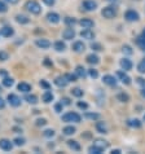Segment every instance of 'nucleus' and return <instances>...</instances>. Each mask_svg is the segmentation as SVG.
Returning a JSON list of instances; mask_svg holds the SVG:
<instances>
[{
  "label": "nucleus",
  "instance_id": "8",
  "mask_svg": "<svg viewBox=\"0 0 145 154\" xmlns=\"http://www.w3.org/2000/svg\"><path fill=\"white\" fill-rule=\"evenodd\" d=\"M125 18L128 21V22H135V21L139 20V13L135 11H127L125 14Z\"/></svg>",
  "mask_w": 145,
  "mask_h": 154
},
{
  "label": "nucleus",
  "instance_id": "13",
  "mask_svg": "<svg viewBox=\"0 0 145 154\" xmlns=\"http://www.w3.org/2000/svg\"><path fill=\"white\" fill-rule=\"evenodd\" d=\"M102 82H104L105 84L110 85V87H114V85L117 84V80H116V78H114L113 75H104V78H102Z\"/></svg>",
  "mask_w": 145,
  "mask_h": 154
},
{
  "label": "nucleus",
  "instance_id": "41",
  "mask_svg": "<svg viewBox=\"0 0 145 154\" xmlns=\"http://www.w3.org/2000/svg\"><path fill=\"white\" fill-rule=\"evenodd\" d=\"M65 22L69 25V26H74V25H75V20L71 18V17H66V18H65Z\"/></svg>",
  "mask_w": 145,
  "mask_h": 154
},
{
  "label": "nucleus",
  "instance_id": "6",
  "mask_svg": "<svg viewBox=\"0 0 145 154\" xmlns=\"http://www.w3.org/2000/svg\"><path fill=\"white\" fill-rule=\"evenodd\" d=\"M74 36H75V31L72 27H67L62 31V38L65 40H71V39H74Z\"/></svg>",
  "mask_w": 145,
  "mask_h": 154
},
{
  "label": "nucleus",
  "instance_id": "40",
  "mask_svg": "<svg viewBox=\"0 0 145 154\" xmlns=\"http://www.w3.org/2000/svg\"><path fill=\"white\" fill-rule=\"evenodd\" d=\"M99 117H100V115L95 114V113H87L86 114V118H88V119H99Z\"/></svg>",
  "mask_w": 145,
  "mask_h": 154
},
{
  "label": "nucleus",
  "instance_id": "3",
  "mask_svg": "<svg viewBox=\"0 0 145 154\" xmlns=\"http://www.w3.org/2000/svg\"><path fill=\"white\" fill-rule=\"evenodd\" d=\"M101 14L105 17V18H114V17L117 16V11H116V8H113V7H106L102 9L101 12Z\"/></svg>",
  "mask_w": 145,
  "mask_h": 154
},
{
  "label": "nucleus",
  "instance_id": "53",
  "mask_svg": "<svg viewBox=\"0 0 145 154\" xmlns=\"http://www.w3.org/2000/svg\"><path fill=\"white\" fill-rule=\"evenodd\" d=\"M4 106H5V101H4V100H3V98H2V97H0V109H3V108H4Z\"/></svg>",
  "mask_w": 145,
  "mask_h": 154
},
{
  "label": "nucleus",
  "instance_id": "42",
  "mask_svg": "<svg viewBox=\"0 0 145 154\" xmlns=\"http://www.w3.org/2000/svg\"><path fill=\"white\" fill-rule=\"evenodd\" d=\"M44 136H45V137H53V136H54V131L53 130H45L44 131Z\"/></svg>",
  "mask_w": 145,
  "mask_h": 154
},
{
  "label": "nucleus",
  "instance_id": "56",
  "mask_svg": "<svg viewBox=\"0 0 145 154\" xmlns=\"http://www.w3.org/2000/svg\"><path fill=\"white\" fill-rule=\"evenodd\" d=\"M112 153H114V154H119V153H121V150H118V149H117V150H113Z\"/></svg>",
  "mask_w": 145,
  "mask_h": 154
},
{
  "label": "nucleus",
  "instance_id": "30",
  "mask_svg": "<svg viewBox=\"0 0 145 154\" xmlns=\"http://www.w3.org/2000/svg\"><path fill=\"white\" fill-rule=\"evenodd\" d=\"M117 98H118V100L121 101V102H128V101H130V96L127 95V93H123V92H122V93H118Z\"/></svg>",
  "mask_w": 145,
  "mask_h": 154
},
{
  "label": "nucleus",
  "instance_id": "15",
  "mask_svg": "<svg viewBox=\"0 0 145 154\" xmlns=\"http://www.w3.org/2000/svg\"><path fill=\"white\" fill-rule=\"evenodd\" d=\"M35 44L39 47V48H42V49H47V48H49V47H51L49 40H47V39H36Z\"/></svg>",
  "mask_w": 145,
  "mask_h": 154
},
{
  "label": "nucleus",
  "instance_id": "32",
  "mask_svg": "<svg viewBox=\"0 0 145 154\" xmlns=\"http://www.w3.org/2000/svg\"><path fill=\"white\" fill-rule=\"evenodd\" d=\"M71 95L75 97H82L83 96V91L80 88H72L71 89Z\"/></svg>",
  "mask_w": 145,
  "mask_h": 154
},
{
  "label": "nucleus",
  "instance_id": "36",
  "mask_svg": "<svg viewBox=\"0 0 145 154\" xmlns=\"http://www.w3.org/2000/svg\"><path fill=\"white\" fill-rule=\"evenodd\" d=\"M13 143H14V145H17V146H22V145L25 144V139H22V137H17V139L13 140Z\"/></svg>",
  "mask_w": 145,
  "mask_h": 154
},
{
  "label": "nucleus",
  "instance_id": "60",
  "mask_svg": "<svg viewBox=\"0 0 145 154\" xmlns=\"http://www.w3.org/2000/svg\"><path fill=\"white\" fill-rule=\"evenodd\" d=\"M143 62H144V63H145V58H144V61H143Z\"/></svg>",
  "mask_w": 145,
  "mask_h": 154
},
{
  "label": "nucleus",
  "instance_id": "61",
  "mask_svg": "<svg viewBox=\"0 0 145 154\" xmlns=\"http://www.w3.org/2000/svg\"><path fill=\"white\" fill-rule=\"evenodd\" d=\"M144 121H145V115H144Z\"/></svg>",
  "mask_w": 145,
  "mask_h": 154
},
{
  "label": "nucleus",
  "instance_id": "27",
  "mask_svg": "<svg viewBox=\"0 0 145 154\" xmlns=\"http://www.w3.org/2000/svg\"><path fill=\"white\" fill-rule=\"evenodd\" d=\"M75 127H72V126H67V127H65L62 130V132H63V135H66V136H70V135H74L75 134Z\"/></svg>",
  "mask_w": 145,
  "mask_h": 154
},
{
  "label": "nucleus",
  "instance_id": "44",
  "mask_svg": "<svg viewBox=\"0 0 145 154\" xmlns=\"http://www.w3.org/2000/svg\"><path fill=\"white\" fill-rule=\"evenodd\" d=\"M66 79H67V82H75V79H76V75H72V74H66Z\"/></svg>",
  "mask_w": 145,
  "mask_h": 154
},
{
  "label": "nucleus",
  "instance_id": "24",
  "mask_svg": "<svg viewBox=\"0 0 145 154\" xmlns=\"http://www.w3.org/2000/svg\"><path fill=\"white\" fill-rule=\"evenodd\" d=\"M96 130L100 132V134H108V128L104 122H97L96 123Z\"/></svg>",
  "mask_w": 145,
  "mask_h": 154
},
{
  "label": "nucleus",
  "instance_id": "28",
  "mask_svg": "<svg viewBox=\"0 0 145 154\" xmlns=\"http://www.w3.org/2000/svg\"><path fill=\"white\" fill-rule=\"evenodd\" d=\"M127 125L130 127H135V128H139L141 127V122L139 121V119H130L128 122H127Z\"/></svg>",
  "mask_w": 145,
  "mask_h": 154
},
{
  "label": "nucleus",
  "instance_id": "5",
  "mask_svg": "<svg viewBox=\"0 0 145 154\" xmlns=\"http://www.w3.org/2000/svg\"><path fill=\"white\" fill-rule=\"evenodd\" d=\"M117 76L119 78V80L123 83V84H126V85H128V84H131V78L128 75L126 74L125 71H122V70H119V71H117Z\"/></svg>",
  "mask_w": 145,
  "mask_h": 154
},
{
  "label": "nucleus",
  "instance_id": "2",
  "mask_svg": "<svg viewBox=\"0 0 145 154\" xmlns=\"http://www.w3.org/2000/svg\"><path fill=\"white\" fill-rule=\"evenodd\" d=\"M80 119H82L80 118V115L78 113H75V112H69V113L62 115V122H66V123H71V122L79 123Z\"/></svg>",
  "mask_w": 145,
  "mask_h": 154
},
{
  "label": "nucleus",
  "instance_id": "1",
  "mask_svg": "<svg viewBox=\"0 0 145 154\" xmlns=\"http://www.w3.org/2000/svg\"><path fill=\"white\" fill-rule=\"evenodd\" d=\"M25 8H26V11H29L31 14H39L42 12V7L35 0H29V2L25 4Z\"/></svg>",
  "mask_w": 145,
  "mask_h": 154
},
{
  "label": "nucleus",
  "instance_id": "22",
  "mask_svg": "<svg viewBox=\"0 0 145 154\" xmlns=\"http://www.w3.org/2000/svg\"><path fill=\"white\" fill-rule=\"evenodd\" d=\"M67 146H69L70 149H72V150H75V152L80 150V145L78 144V141H75V140H69L67 141Z\"/></svg>",
  "mask_w": 145,
  "mask_h": 154
},
{
  "label": "nucleus",
  "instance_id": "37",
  "mask_svg": "<svg viewBox=\"0 0 145 154\" xmlns=\"http://www.w3.org/2000/svg\"><path fill=\"white\" fill-rule=\"evenodd\" d=\"M8 58H9V54L4 51H0V61H7Z\"/></svg>",
  "mask_w": 145,
  "mask_h": 154
},
{
  "label": "nucleus",
  "instance_id": "10",
  "mask_svg": "<svg viewBox=\"0 0 145 154\" xmlns=\"http://www.w3.org/2000/svg\"><path fill=\"white\" fill-rule=\"evenodd\" d=\"M80 36H82L83 39L92 40V39H95V32L91 31V29H84V30H82V32H80Z\"/></svg>",
  "mask_w": 145,
  "mask_h": 154
},
{
  "label": "nucleus",
  "instance_id": "17",
  "mask_svg": "<svg viewBox=\"0 0 145 154\" xmlns=\"http://www.w3.org/2000/svg\"><path fill=\"white\" fill-rule=\"evenodd\" d=\"M67 83H69V82H67V79H66L65 75H63V76H58V78L54 79V84L58 85V87H66Z\"/></svg>",
  "mask_w": 145,
  "mask_h": 154
},
{
  "label": "nucleus",
  "instance_id": "58",
  "mask_svg": "<svg viewBox=\"0 0 145 154\" xmlns=\"http://www.w3.org/2000/svg\"><path fill=\"white\" fill-rule=\"evenodd\" d=\"M108 2H117V0H108Z\"/></svg>",
  "mask_w": 145,
  "mask_h": 154
},
{
  "label": "nucleus",
  "instance_id": "43",
  "mask_svg": "<svg viewBox=\"0 0 145 154\" xmlns=\"http://www.w3.org/2000/svg\"><path fill=\"white\" fill-rule=\"evenodd\" d=\"M137 70L141 72V74H145V63L144 62H140L137 65Z\"/></svg>",
  "mask_w": 145,
  "mask_h": 154
},
{
  "label": "nucleus",
  "instance_id": "39",
  "mask_svg": "<svg viewBox=\"0 0 145 154\" xmlns=\"http://www.w3.org/2000/svg\"><path fill=\"white\" fill-rule=\"evenodd\" d=\"M88 74H89V76H92V78H95V79L99 76V72H97V70H95V69H89Z\"/></svg>",
  "mask_w": 145,
  "mask_h": 154
},
{
  "label": "nucleus",
  "instance_id": "57",
  "mask_svg": "<svg viewBox=\"0 0 145 154\" xmlns=\"http://www.w3.org/2000/svg\"><path fill=\"white\" fill-rule=\"evenodd\" d=\"M141 95H143V97H145V88H144L143 91H141Z\"/></svg>",
  "mask_w": 145,
  "mask_h": 154
},
{
  "label": "nucleus",
  "instance_id": "11",
  "mask_svg": "<svg viewBox=\"0 0 145 154\" xmlns=\"http://www.w3.org/2000/svg\"><path fill=\"white\" fill-rule=\"evenodd\" d=\"M60 18H61V17H60L57 13H54V12H49V13L47 14V20H48V22L54 23V25L60 22Z\"/></svg>",
  "mask_w": 145,
  "mask_h": 154
},
{
  "label": "nucleus",
  "instance_id": "46",
  "mask_svg": "<svg viewBox=\"0 0 145 154\" xmlns=\"http://www.w3.org/2000/svg\"><path fill=\"white\" fill-rule=\"evenodd\" d=\"M47 123V121L44 118H42V119H36V126H44Z\"/></svg>",
  "mask_w": 145,
  "mask_h": 154
},
{
  "label": "nucleus",
  "instance_id": "33",
  "mask_svg": "<svg viewBox=\"0 0 145 154\" xmlns=\"http://www.w3.org/2000/svg\"><path fill=\"white\" fill-rule=\"evenodd\" d=\"M26 101L29 102V104H36L38 102V97L35 96V95H29V96H26Z\"/></svg>",
  "mask_w": 145,
  "mask_h": 154
},
{
  "label": "nucleus",
  "instance_id": "47",
  "mask_svg": "<svg viewBox=\"0 0 145 154\" xmlns=\"http://www.w3.org/2000/svg\"><path fill=\"white\" fill-rule=\"evenodd\" d=\"M91 47H92V49H95V51H101L102 49V47L100 44H97V43H93Z\"/></svg>",
  "mask_w": 145,
  "mask_h": 154
},
{
  "label": "nucleus",
  "instance_id": "20",
  "mask_svg": "<svg viewBox=\"0 0 145 154\" xmlns=\"http://www.w3.org/2000/svg\"><path fill=\"white\" fill-rule=\"evenodd\" d=\"M17 88H18V91L23 92V93H27V92L31 91V85L27 84V83H25V82L20 83V84H18V87H17Z\"/></svg>",
  "mask_w": 145,
  "mask_h": 154
},
{
  "label": "nucleus",
  "instance_id": "19",
  "mask_svg": "<svg viewBox=\"0 0 145 154\" xmlns=\"http://www.w3.org/2000/svg\"><path fill=\"white\" fill-rule=\"evenodd\" d=\"M86 60H87L88 63H91V65H97V63L100 62V58L97 57L96 54H93V53H92V54H88Z\"/></svg>",
  "mask_w": 145,
  "mask_h": 154
},
{
  "label": "nucleus",
  "instance_id": "12",
  "mask_svg": "<svg viewBox=\"0 0 145 154\" xmlns=\"http://www.w3.org/2000/svg\"><path fill=\"white\" fill-rule=\"evenodd\" d=\"M13 34H14L13 29L9 27V26H5V27L0 29V35L4 36V38H11L12 35H13Z\"/></svg>",
  "mask_w": 145,
  "mask_h": 154
},
{
  "label": "nucleus",
  "instance_id": "31",
  "mask_svg": "<svg viewBox=\"0 0 145 154\" xmlns=\"http://www.w3.org/2000/svg\"><path fill=\"white\" fill-rule=\"evenodd\" d=\"M13 83H14V80L12 79V78H4L3 79V85L4 87H12V85H13Z\"/></svg>",
  "mask_w": 145,
  "mask_h": 154
},
{
  "label": "nucleus",
  "instance_id": "25",
  "mask_svg": "<svg viewBox=\"0 0 145 154\" xmlns=\"http://www.w3.org/2000/svg\"><path fill=\"white\" fill-rule=\"evenodd\" d=\"M54 49H56L57 52H62V51H65V49H66L65 43H63L62 40L56 42V43H54Z\"/></svg>",
  "mask_w": 145,
  "mask_h": 154
},
{
  "label": "nucleus",
  "instance_id": "51",
  "mask_svg": "<svg viewBox=\"0 0 145 154\" xmlns=\"http://www.w3.org/2000/svg\"><path fill=\"white\" fill-rule=\"evenodd\" d=\"M40 85H42V87H44V88H47V89H49V84L47 82H44V80H42V82H40Z\"/></svg>",
  "mask_w": 145,
  "mask_h": 154
},
{
  "label": "nucleus",
  "instance_id": "38",
  "mask_svg": "<svg viewBox=\"0 0 145 154\" xmlns=\"http://www.w3.org/2000/svg\"><path fill=\"white\" fill-rule=\"evenodd\" d=\"M7 11H8L7 4L4 3V2H2V0H0V13H5Z\"/></svg>",
  "mask_w": 145,
  "mask_h": 154
},
{
  "label": "nucleus",
  "instance_id": "7",
  "mask_svg": "<svg viewBox=\"0 0 145 154\" xmlns=\"http://www.w3.org/2000/svg\"><path fill=\"white\" fill-rule=\"evenodd\" d=\"M0 149H3L4 152H11L13 149V144L7 139H2L0 140Z\"/></svg>",
  "mask_w": 145,
  "mask_h": 154
},
{
  "label": "nucleus",
  "instance_id": "23",
  "mask_svg": "<svg viewBox=\"0 0 145 154\" xmlns=\"http://www.w3.org/2000/svg\"><path fill=\"white\" fill-rule=\"evenodd\" d=\"M42 100H43L45 104H48V102H51V101H53V95H52V92H49L48 89L43 93V96H42Z\"/></svg>",
  "mask_w": 145,
  "mask_h": 154
},
{
  "label": "nucleus",
  "instance_id": "52",
  "mask_svg": "<svg viewBox=\"0 0 145 154\" xmlns=\"http://www.w3.org/2000/svg\"><path fill=\"white\" fill-rule=\"evenodd\" d=\"M54 109H56L57 113H60V112H61V109H62V104H57L56 106H54Z\"/></svg>",
  "mask_w": 145,
  "mask_h": 154
},
{
  "label": "nucleus",
  "instance_id": "54",
  "mask_svg": "<svg viewBox=\"0 0 145 154\" xmlns=\"http://www.w3.org/2000/svg\"><path fill=\"white\" fill-rule=\"evenodd\" d=\"M137 82H139V83H140V84H141V85H143V87L145 88V80H144V79H141V78H139V79H137Z\"/></svg>",
  "mask_w": 145,
  "mask_h": 154
},
{
  "label": "nucleus",
  "instance_id": "21",
  "mask_svg": "<svg viewBox=\"0 0 145 154\" xmlns=\"http://www.w3.org/2000/svg\"><path fill=\"white\" fill-rule=\"evenodd\" d=\"M16 21L18 23H21V25H26V23L30 22V18L26 17V16H23V14H17L16 16Z\"/></svg>",
  "mask_w": 145,
  "mask_h": 154
},
{
  "label": "nucleus",
  "instance_id": "14",
  "mask_svg": "<svg viewBox=\"0 0 145 154\" xmlns=\"http://www.w3.org/2000/svg\"><path fill=\"white\" fill-rule=\"evenodd\" d=\"M79 25L82 26L83 29H92L93 27V21L92 20H89V18H82L79 21Z\"/></svg>",
  "mask_w": 145,
  "mask_h": 154
},
{
  "label": "nucleus",
  "instance_id": "18",
  "mask_svg": "<svg viewBox=\"0 0 145 154\" xmlns=\"http://www.w3.org/2000/svg\"><path fill=\"white\" fill-rule=\"evenodd\" d=\"M84 48H86V45L83 44V42H75L74 44H72V49H74V52H76V53L83 52Z\"/></svg>",
  "mask_w": 145,
  "mask_h": 154
},
{
  "label": "nucleus",
  "instance_id": "59",
  "mask_svg": "<svg viewBox=\"0 0 145 154\" xmlns=\"http://www.w3.org/2000/svg\"><path fill=\"white\" fill-rule=\"evenodd\" d=\"M0 92H2V87H0Z\"/></svg>",
  "mask_w": 145,
  "mask_h": 154
},
{
  "label": "nucleus",
  "instance_id": "55",
  "mask_svg": "<svg viewBox=\"0 0 145 154\" xmlns=\"http://www.w3.org/2000/svg\"><path fill=\"white\" fill-rule=\"evenodd\" d=\"M5 2L11 3V4H17V3H18V0H5Z\"/></svg>",
  "mask_w": 145,
  "mask_h": 154
},
{
  "label": "nucleus",
  "instance_id": "34",
  "mask_svg": "<svg viewBox=\"0 0 145 154\" xmlns=\"http://www.w3.org/2000/svg\"><path fill=\"white\" fill-rule=\"evenodd\" d=\"M95 145H97V146H100V148H102V149H106L108 148V143L106 141H102V140H96V143H95Z\"/></svg>",
  "mask_w": 145,
  "mask_h": 154
},
{
  "label": "nucleus",
  "instance_id": "29",
  "mask_svg": "<svg viewBox=\"0 0 145 154\" xmlns=\"http://www.w3.org/2000/svg\"><path fill=\"white\" fill-rule=\"evenodd\" d=\"M75 72H76V76H80V78L86 76V69H84L83 66H76Z\"/></svg>",
  "mask_w": 145,
  "mask_h": 154
},
{
  "label": "nucleus",
  "instance_id": "26",
  "mask_svg": "<svg viewBox=\"0 0 145 154\" xmlns=\"http://www.w3.org/2000/svg\"><path fill=\"white\" fill-rule=\"evenodd\" d=\"M88 152H89V153H93V154H101L102 152H104V149L93 144L92 146H89V148H88Z\"/></svg>",
  "mask_w": 145,
  "mask_h": 154
},
{
  "label": "nucleus",
  "instance_id": "50",
  "mask_svg": "<svg viewBox=\"0 0 145 154\" xmlns=\"http://www.w3.org/2000/svg\"><path fill=\"white\" fill-rule=\"evenodd\" d=\"M61 104L62 105H70V100L67 97H63L62 100H61Z\"/></svg>",
  "mask_w": 145,
  "mask_h": 154
},
{
  "label": "nucleus",
  "instance_id": "35",
  "mask_svg": "<svg viewBox=\"0 0 145 154\" xmlns=\"http://www.w3.org/2000/svg\"><path fill=\"white\" fill-rule=\"evenodd\" d=\"M139 44H140V47H141L143 49H145V31L141 34V36L139 38Z\"/></svg>",
  "mask_w": 145,
  "mask_h": 154
},
{
  "label": "nucleus",
  "instance_id": "49",
  "mask_svg": "<svg viewBox=\"0 0 145 154\" xmlns=\"http://www.w3.org/2000/svg\"><path fill=\"white\" fill-rule=\"evenodd\" d=\"M78 106H79L80 109H87V108H88V105L86 104V102H82V101L78 102Z\"/></svg>",
  "mask_w": 145,
  "mask_h": 154
},
{
  "label": "nucleus",
  "instance_id": "48",
  "mask_svg": "<svg viewBox=\"0 0 145 154\" xmlns=\"http://www.w3.org/2000/svg\"><path fill=\"white\" fill-rule=\"evenodd\" d=\"M43 3L47 4V5H49V7H52V5H54L56 0H43Z\"/></svg>",
  "mask_w": 145,
  "mask_h": 154
},
{
  "label": "nucleus",
  "instance_id": "16",
  "mask_svg": "<svg viewBox=\"0 0 145 154\" xmlns=\"http://www.w3.org/2000/svg\"><path fill=\"white\" fill-rule=\"evenodd\" d=\"M121 67L123 70H131L132 69V62H131V60H128V58H123V60H121Z\"/></svg>",
  "mask_w": 145,
  "mask_h": 154
},
{
  "label": "nucleus",
  "instance_id": "45",
  "mask_svg": "<svg viewBox=\"0 0 145 154\" xmlns=\"http://www.w3.org/2000/svg\"><path fill=\"white\" fill-rule=\"evenodd\" d=\"M123 53H127V54H132V49L130 45H125L123 47Z\"/></svg>",
  "mask_w": 145,
  "mask_h": 154
},
{
  "label": "nucleus",
  "instance_id": "4",
  "mask_svg": "<svg viewBox=\"0 0 145 154\" xmlns=\"http://www.w3.org/2000/svg\"><path fill=\"white\" fill-rule=\"evenodd\" d=\"M7 100L12 106H14V108H17V106L21 105V98L17 95H14V93H9L8 97H7Z\"/></svg>",
  "mask_w": 145,
  "mask_h": 154
},
{
  "label": "nucleus",
  "instance_id": "9",
  "mask_svg": "<svg viewBox=\"0 0 145 154\" xmlns=\"http://www.w3.org/2000/svg\"><path fill=\"white\" fill-rule=\"evenodd\" d=\"M83 8L86 11H88V12H92V11H95L97 8V3L93 2V0H84L83 2Z\"/></svg>",
  "mask_w": 145,
  "mask_h": 154
}]
</instances>
